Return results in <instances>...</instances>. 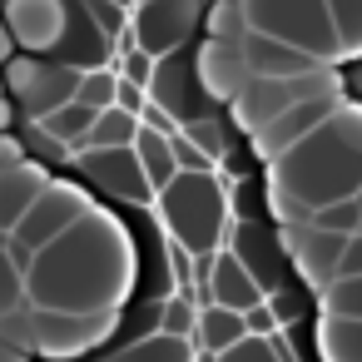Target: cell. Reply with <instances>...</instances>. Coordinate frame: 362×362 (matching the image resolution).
Masks as SVG:
<instances>
[{"label": "cell", "mask_w": 362, "mask_h": 362, "mask_svg": "<svg viewBox=\"0 0 362 362\" xmlns=\"http://www.w3.org/2000/svg\"><path fill=\"white\" fill-rule=\"evenodd\" d=\"M268 189L303 199L308 209L352 199L362 189V105H337L322 124H313L293 149L273 159Z\"/></svg>", "instance_id": "7a4b0ae2"}, {"label": "cell", "mask_w": 362, "mask_h": 362, "mask_svg": "<svg viewBox=\"0 0 362 362\" xmlns=\"http://www.w3.org/2000/svg\"><path fill=\"white\" fill-rule=\"evenodd\" d=\"M263 303H268V308H273V317H278V327H283V322H293V317H298V303H293V298H283V293H273V298H263Z\"/></svg>", "instance_id": "74e56055"}, {"label": "cell", "mask_w": 362, "mask_h": 362, "mask_svg": "<svg viewBox=\"0 0 362 362\" xmlns=\"http://www.w3.org/2000/svg\"><path fill=\"white\" fill-rule=\"evenodd\" d=\"M134 159H139V169H144V179H149V189H154V194H159V189L179 174L174 149H169V134L144 129V124H139V134H134Z\"/></svg>", "instance_id": "44dd1931"}, {"label": "cell", "mask_w": 362, "mask_h": 362, "mask_svg": "<svg viewBox=\"0 0 362 362\" xmlns=\"http://www.w3.org/2000/svg\"><path fill=\"white\" fill-rule=\"evenodd\" d=\"M243 30H248L243 0H218V6L209 11V40H228V45H238Z\"/></svg>", "instance_id": "4316f807"}, {"label": "cell", "mask_w": 362, "mask_h": 362, "mask_svg": "<svg viewBox=\"0 0 362 362\" xmlns=\"http://www.w3.org/2000/svg\"><path fill=\"white\" fill-rule=\"evenodd\" d=\"M194 75H199V90H204L209 100H233V95L248 85L243 50L228 45V40H209V45L194 55Z\"/></svg>", "instance_id": "5bb4252c"}, {"label": "cell", "mask_w": 362, "mask_h": 362, "mask_svg": "<svg viewBox=\"0 0 362 362\" xmlns=\"http://www.w3.org/2000/svg\"><path fill=\"white\" fill-rule=\"evenodd\" d=\"M352 233H332V228H317V223H293L288 228V243H293V263L303 273L308 288H327L337 278V263H342V248H347Z\"/></svg>", "instance_id": "30bf717a"}, {"label": "cell", "mask_w": 362, "mask_h": 362, "mask_svg": "<svg viewBox=\"0 0 362 362\" xmlns=\"http://www.w3.org/2000/svg\"><path fill=\"white\" fill-rule=\"evenodd\" d=\"M35 124H40L45 139H60V144H70V149H85V134H90V124H95V110L80 105V100H65V105L35 115Z\"/></svg>", "instance_id": "ffe728a7"}, {"label": "cell", "mask_w": 362, "mask_h": 362, "mask_svg": "<svg viewBox=\"0 0 362 362\" xmlns=\"http://www.w3.org/2000/svg\"><path fill=\"white\" fill-rule=\"evenodd\" d=\"M238 337H248V332H243V313H233V308H223V303H204V308H199V317H194V347H204V352L214 357V352L233 347Z\"/></svg>", "instance_id": "ac0fdd59"}, {"label": "cell", "mask_w": 362, "mask_h": 362, "mask_svg": "<svg viewBox=\"0 0 362 362\" xmlns=\"http://www.w3.org/2000/svg\"><path fill=\"white\" fill-rule=\"evenodd\" d=\"M119 55V80H129V85H139V90H149V75H154V55L149 50H139V45H119L115 50Z\"/></svg>", "instance_id": "1f68e13d"}, {"label": "cell", "mask_w": 362, "mask_h": 362, "mask_svg": "<svg viewBox=\"0 0 362 362\" xmlns=\"http://www.w3.org/2000/svg\"><path fill=\"white\" fill-rule=\"evenodd\" d=\"M169 149H174L179 174H214V154H209L204 144H194L184 129H174V134H169Z\"/></svg>", "instance_id": "f1b7e54d"}, {"label": "cell", "mask_w": 362, "mask_h": 362, "mask_svg": "<svg viewBox=\"0 0 362 362\" xmlns=\"http://www.w3.org/2000/svg\"><path fill=\"white\" fill-rule=\"evenodd\" d=\"M0 16L11 25L16 50H25V55H50L70 35V6L65 0H6Z\"/></svg>", "instance_id": "9c48e42d"}, {"label": "cell", "mask_w": 362, "mask_h": 362, "mask_svg": "<svg viewBox=\"0 0 362 362\" xmlns=\"http://www.w3.org/2000/svg\"><path fill=\"white\" fill-rule=\"evenodd\" d=\"M144 100H149V95H144L139 85H129V80H119V90H115V105H119V110H129V115H139V110H144Z\"/></svg>", "instance_id": "8d00e7d4"}, {"label": "cell", "mask_w": 362, "mask_h": 362, "mask_svg": "<svg viewBox=\"0 0 362 362\" xmlns=\"http://www.w3.org/2000/svg\"><path fill=\"white\" fill-rule=\"evenodd\" d=\"M322 313H342V317H362V273L357 278H332L322 293Z\"/></svg>", "instance_id": "484cf974"}, {"label": "cell", "mask_w": 362, "mask_h": 362, "mask_svg": "<svg viewBox=\"0 0 362 362\" xmlns=\"http://www.w3.org/2000/svg\"><path fill=\"white\" fill-rule=\"evenodd\" d=\"M327 16H332V30H337V50H342V60L362 55V0H327Z\"/></svg>", "instance_id": "cb8c5ba5"}, {"label": "cell", "mask_w": 362, "mask_h": 362, "mask_svg": "<svg viewBox=\"0 0 362 362\" xmlns=\"http://www.w3.org/2000/svg\"><path fill=\"white\" fill-rule=\"evenodd\" d=\"M75 159H80V169H85L100 189H110V194H119V199L144 204V199L154 194L149 179H144V169H139V159H134V144H119V149H75Z\"/></svg>", "instance_id": "7c38bea8"}, {"label": "cell", "mask_w": 362, "mask_h": 362, "mask_svg": "<svg viewBox=\"0 0 362 362\" xmlns=\"http://www.w3.org/2000/svg\"><path fill=\"white\" fill-rule=\"evenodd\" d=\"M115 327H119V308H105V313H45V308H35L30 327H25V342L40 357L70 362V357H85L90 347L110 342Z\"/></svg>", "instance_id": "8992f818"}, {"label": "cell", "mask_w": 362, "mask_h": 362, "mask_svg": "<svg viewBox=\"0 0 362 362\" xmlns=\"http://www.w3.org/2000/svg\"><path fill=\"white\" fill-rule=\"evenodd\" d=\"M357 233H362V228H357Z\"/></svg>", "instance_id": "7bdbcfd3"}, {"label": "cell", "mask_w": 362, "mask_h": 362, "mask_svg": "<svg viewBox=\"0 0 362 362\" xmlns=\"http://www.w3.org/2000/svg\"><path fill=\"white\" fill-rule=\"evenodd\" d=\"M238 50H243L248 75H303V70H317V65H322V60H313L308 50H293L288 40H273V35H263V30H243Z\"/></svg>", "instance_id": "2e32d148"}, {"label": "cell", "mask_w": 362, "mask_h": 362, "mask_svg": "<svg viewBox=\"0 0 362 362\" xmlns=\"http://www.w3.org/2000/svg\"><path fill=\"white\" fill-rule=\"evenodd\" d=\"M317 357L322 362H362V317L322 313V322H317Z\"/></svg>", "instance_id": "d6986e66"}, {"label": "cell", "mask_w": 362, "mask_h": 362, "mask_svg": "<svg viewBox=\"0 0 362 362\" xmlns=\"http://www.w3.org/2000/svg\"><path fill=\"white\" fill-rule=\"evenodd\" d=\"M204 303H223V308H233V313H248L253 303H263V283L243 268V258L228 248H218L214 253V273H209V288L199 293Z\"/></svg>", "instance_id": "9a60e30c"}, {"label": "cell", "mask_w": 362, "mask_h": 362, "mask_svg": "<svg viewBox=\"0 0 362 362\" xmlns=\"http://www.w3.org/2000/svg\"><path fill=\"white\" fill-rule=\"evenodd\" d=\"M25 154H21V144L11 139V134H0V169H11V164H21Z\"/></svg>", "instance_id": "f35d334b"}, {"label": "cell", "mask_w": 362, "mask_h": 362, "mask_svg": "<svg viewBox=\"0 0 362 362\" xmlns=\"http://www.w3.org/2000/svg\"><path fill=\"white\" fill-rule=\"evenodd\" d=\"M50 184V174L30 159L11 164V169H0V233H11L21 223V214L40 199V189Z\"/></svg>", "instance_id": "e0dca14e"}, {"label": "cell", "mask_w": 362, "mask_h": 362, "mask_svg": "<svg viewBox=\"0 0 362 362\" xmlns=\"http://www.w3.org/2000/svg\"><path fill=\"white\" fill-rule=\"evenodd\" d=\"M159 218L169 223V238L189 253H214L223 233V194L214 174H174L159 189Z\"/></svg>", "instance_id": "3957f363"}, {"label": "cell", "mask_w": 362, "mask_h": 362, "mask_svg": "<svg viewBox=\"0 0 362 362\" xmlns=\"http://www.w3.org/2000/svg\"><path fill=\"white\" fill-rule=\"evenodd\" d=\"M352 199H357V209H362V189H357V194H352Z\"/></svg>", "instance_id": "b9f144b4"}, {"label": "cell", "mask_w": 362, "mask_h": 362, "mask_svg": "<svg viewBox=\"0 0 362 362\" xmlns=\"http://www.w3.org/2000/svg\"><path fill=\"white\" fill-rule=\"evenodd\" d=\"M194 317H199V308H194L184 293H174V298L159 308V332H174V337H189V342H194Z\"/></svg>", "instance_id": "4dcf8cb0"}, {"label": "cell", "mask_w": 362, "mask_h": 362, "mask_svg": "<svg viewBox=\"0 0 362 362\" xmlns=\"http://www.w3.org/2000/svg\"><path fill=\"white\" fill-rule=\"evenodd\" d=\"M357 273H362V233H352V238H347L342 263H337V278H357Z\"/></svg>", "instance_id": "d590c367"}, {"label": "cell", "mask_w": 362, "mask_h": 362, "mask_svg": "<svg viewBox=\"0 0 362 362\" xmlns=\"http://www.w3.org/2000/svg\"><path fill=\"white\" fill-rule=\"evenodd\" d=\"M11 55H21V50H16V40H11V25H6V16H0V65H6Z\"/></svg>", "instance_id": "ab89813d"}, {"label": "cell", "mask_w": 362, "mask_h": 362, "mask_svg": "<svg viewBox=\"0 0 362 362\" xmlns=\"http://www.w3.org/2000/svg\"><path fill=\"white\" fill-rule=\"evenodd\" d=\"M199 16H204V0H139V11L129 16V30H134V45L159 60L189 40Z\"/></svg>", "instance_id": "ba28073f"}, {"label": "cell", "mask_w": 362, "mask_h": 362, "mask_svg": "<svg viewBox=\"0 0 362 362\" xmlns=\"http://www.w3.org/2000/svg\"><path fill=\"white\" fill-rule=\"evenodd\" d=\"M115 90H119V75L95 65V70H80V80H75V95H70V100H80V105H90V110L100 115V110H110V105H115Z\"/></svg>", "instance_id": "d4e9b609"}, {"label": "cell", "mask_w": 362, "mask_h": 362, "mask_svg": "<svg viewBox=\"0 0 362 362\" xmlns=\"http://www.w3.org/2000/svg\"><path fill=\"white\" fill-rule=\"evenodd\" d=\"M154 105H164L174 119H189L194 110V95H199V75H194V55L179 45L169 55L154 60V75H149V90H144Z\"/></svg>", "instance_id": "4fadbf2b"}, {"label": "cell", "mask_w": 362, "mask_h": 362, "mask_svg": "<svg viewBox=\"0 0 362 362\" xmlns=\"http://www.w3.org/2000/svg\"><path fill=\"white\" fill-rule=\"evenodd\" d=\"M0 362H30V352H25V347H16V342H6V337H0Z\"/></svg>", "instance_id": "60d3db41"}, {"label": "cell", "mask_w": 362, "mask_h": 362, "mask_svg": "<svg viewBox=\"0 0 362 362\" xmlns=\"http://www.w3.org/2000/svg\"><path fill=\"white\" fill-rule=\"evenodd\" d=\"M139 124H144V129H159V134H174V129H179V119H174L164 105H154V100H144V110H139Z\"/></svg>", "instance_id": "e575fe53"}, {"label": "cell", "mask_w": 362, "mask_h": 362, "mask_svg": "<svg viewBox=\"0 0 362 362\" xmlns=\"http://www.w3.org/2000/svg\"><path fill=\"white\" fill-rule=\"evenodd\" d=\"M105 362H194V342L189 337H174V332H149V337L119 347Z\"/></svg>", "instance_id": "7402d4cb"}, {"label": "cell", "mask_w": 362, "mask_h": 362, "mask_svg": "<svg viewBox=\"0 0 362 362\" xmlns=\"http://www.w3.org/2000/svg\"><path fill=\"white\" fill-rule=\"evenodd\" d=\"M134 134H139V115L110 105V110L95 115V124L85 134V149H119V144H134Z\"/></svg>", "instance_id": "603a6c76"}, {"label": "cell", "mask_w": 362, "mask_h": 362, "mask_svg": "<svg viewBox=\"0 0 362 362\" xmlns=\"http://www.w3.org/2000/svg\"><path fill=\"white\" fill-rule=\"evenodd\" d=\"M214 362H278V352L268 347V337H238L233 347L214 352Z\"/></svg>", "instance_id": "d6a6232c"}, {"label": "cell", "mask_w": 362, "mask_h": 362, "mask_svg": "<svg viewBox=\"0 0 362 362\" xmlns=\"http://www.w3.org/2000/svg\"><path fill=\"white\" fill-rule=\"evenodd\" d=\"M313 223L317 228H332V233H357L362 228V209H357V199H337V204L313 209Z\"/></svg>", "instance_id": "f546056e"}, {"label": "cell", "mask_w": 362, "mask_h": 362, "mask_svg": "<svg viewBox=\"0 0 362 362\" xmlns=\"http://www.w3.org/2000/svg\"><path fill=\"white\" fill-rule=\"evenodd\" d=\"M337 105H342L337 95H313V100H298V105H288L278 119H268V124L253 134V149H258V159H268V164H273V159H278L283 149H293V144H298V139H303L313 124H322V119H327Z\"/></svg>", "instance_id": "8fae6325"}, {"label": "cell", "mask_w": 362, "mask_h": 362, "mask_svg": "<svg viewBox=\"0 0 362 362\" xmlns=\"http://www.w3.org/2000/svg\"><path fill=\"white\" fill-rule=\"evenodd\" d=\"M95 204H90V194L80 189V184H70V179H50L45 189H40V199L21 214V223L11 228V233H0V238H11V243H21V248H30V253H40L50 238H60L80 214H90Z\"/></svg>", "instance_id": "52a82bcc"}, {"label": "cell", "mask_w": 362, "mask_h": 362, "mask_svg": "<svg viewBox=\"0 0 362 362\" xmlns=\"http://www.w3.org/2000/svg\"><path fill=\"white\" fill-rule=\"evenodd\" d=\"M134 238L105 209L80 214L25 268V303L45 313H105L134 293Z\"/></svg>", "instance_id": "6da1fadb"}, {"label": "cell", "mask_w": 362, "mask_h": 362, "mask_svg": "<svg viewBox=\"0 0 362 362\" xmlns=\"http://www.w3.org/2000/svg\"><path fill=\"white\" fill-rule=\"evenodd\" d=\"M248 30H263L273 40H288L293 50H308L322 65H337V30L327 16V0H243Z\"/></svg>", "instance_id": "277c9868"}, {"label": "cell", "mask_w": 362, "mask_h": 362, "mask_svg": "<svg viewBox=\"0 0 362 362\" xmlns=\"http://www.w3.org/2000/svg\"><path fill=\"white\" fill-rule=\"evenodd\" d=\"M25 308V273L11 263V253L0 248V317H16Z\"/></svg>", "instance_id": "83f0119b"}, {"label": "cell", "mask_w": 362, "mask_h": 362, "mask_svg": "<svg viewBox=\"0 0 362 362\" xmlns=\"http://www.w3.org/2000/svg\"><path fill=\"white\" fill-rule=\"evenodd\" d=\"M313 95H337V100H342V80H337L327 65L303 70V75H248V85H243L228 105H233V119H238L248 134H258V129H263L268 119H278L288 105L313 100Z\"/></svg>", "instance_id": "5b68a950"}, {"label": "cell", "mask_w": 362, "mask_h": 362, "mask_svg": "<svg viewBox=\"0 0 362 362\" xmlns=\"http://www.w3.org/2000/svg\"><path fill=\"white\" fill-rule=\"evenodd\" d=\"M263 298H268V293H263ZM243 332H248V337H273V332H278L273 308H268V303H253V308L243 313Z\"/></svg>", "instance_id": "836d02e7"}]
</instances>
